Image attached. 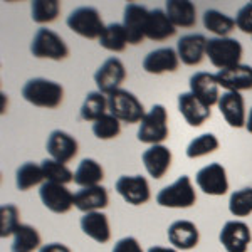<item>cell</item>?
<instances>
[{"label":"cell","instance_id":"6da1fadb","mask_svg":"<svg viewBox=\"0 0 252 252\" xmlns=\"http://www.w3.org/2000/svg\"><path fill=\"white\" fill-rule=\"evenodd\" d=\"M22 97L32 106L56 109L64 99V89L59 83L46 78L29 79L22 88Z\"/></svg>","mask_w":252,"mask_h":252},{"label":"cell","instance_id":"7a4b0ae2","mask_svg":"<svg viewBox=\"0 0 252 252\" xmlns=\"http://www.w3.org/2000/svg\"><path fill=\"white\" fill-rule=\"evenodd\" d=\"M168 111L163 104H153L138 126L136 138L145 145H161L168 138Z\"/></svg>","mask_w":252,"mask_h":252},{"label":"cell","instance_id":"3957f363","mask_svg":"<svg viewBox=\"0 0 252 252\" xmlns=\"http://www.w3.org/2000/svg\"><path fill=\"white\" fill-rule=\"evenodd\" d=\"M108 109L121 123L128 125L141 123L146 115L143 103L131 91H126L123 88L108 96Z\"/></svg>","mask_w":252,"mask_h":252},{"label":"cell","instance_id":"277c9868","mask_svg":"<svg viewBox=\"0 0 252 252\" xmlns=\"http://www.w3.org/2000/svg\"><path fill=\"white\" fill-rule=\"evenodd\" d=\"M244 49L234 37H212L207 42V58L219 71L241 64Z\"/></svg>","mask_w":252,"mask_h":252},{"label":"cell","instance_id":"5b68a950","mask_svg":"<svg viewBox=\"0 0 252 252\" xmlns=\"http://www.w3.org/2000/svg\"><path fill=\"white\" fill-rule=\"evenodd\" d=\"M157 204L166 209H190L197 204V193L189 175H182L172 185L161 189L157 195Z\"/></svg>","mask_w":252,"mask_h":252},{"label":"cell","instance_id":"8992f818","mask_svg":"<svg viewBox=\"0 0 252 252\" xmlns=\"http://www.w3.org/2000/svg\"><path fill=\"white\" fill-rule=\"evenodd\" d=\"M66 24L74 34H78L84 39H91V40L93 39L99 40L104 29H106L99 10L94 9V7H88V5L78 7V9L72 10L71 14H69Z\"/></svg>","mask_w":252,"mask_h":252},{"label":"cell","instance_id":"52a82bcc","mask_svg":"<svg viewBox=\"0 0 252 252\" xmlns=\"http://www.w3.org/2000/svg\"><path fill=\"white\" fill-rule=\"evenodd\" d=\"M31 52L37 59L64 61L69 56V47L58 32L40 27L31 42Z\"/></svg>","mask_w":252,"mask_h":252},{"label":"cell","instance_id":"ba28073f","mask_svg":"<svg viewBox=\"0 0 252 252\" xmlns=\"http://www.w3.org/2000/svg\"><path fill=\"white\" fill-rule=\"evenodd\" d=\"M115 190L129 205H145L152 198L150 184L141 175H121L115 184Z\"/></svg>","mask_w":252,"mask_h":252},{"label":"cell","instance_id":"9c48e42d","mask_svg":"<svg viewBox=\"0 0 252 252\" xmlns=\"http://www.w3.org/2000/svg\"><path fill=\"white\" fill-rule=\"evenodd\" d=\"M195 184L198 189L207 195L212 197H222L229 192V178H227V170L220 163L214 161L204 168H200L195 175Z\"/></svg>","mask_w":252,"mask_h":252},{"label":"cell","instance_id":"30bf717a","mask_svg":"<svg viewBox=\"0 0 252 252\" xmlns=\"http://www.w3.org/2000/svg\"><path fill=\"white\" fill-rule=\"evenodd\" d=\"M126 79V67L123 61L118 58H109L97 67L94 72V83L97 91L109 96L111 93L121 89V84Z\"/></svg>","mask_w":252,"mask_h":252},{"label":"cell","instance_id":"8fae6325","mask_svg":"<svg viewBox=\"0 0 252 252\" xmlns=\"http://www.w3.org/2000/svg\"><path fill=\"white\" fill-rule=\"evenodd\" d=\"M39 197L42 205L52 214H67L74 207V193L66 185L44 182L40 185Z\"/></svg>","mask_w":252,"mask_h":252},{"label":"cell","instance_id":"7c38bea8","mask_svg":"<svg viewBox=\"0 0 252 252\" xmlns=\"http://www.w3.org/2000/svg\"><path fill=\"white\" fill-rule=\"evenodd\" d=\"M219 241L227 252H247L252 241L251 227L242 220H229L223 223Z\"/></svg>","mask_w":252,"mask_h":252},{"label":"cell","instance_id":"4fadbf2b","mask_svg":"<svg viewBox=\"0 0 252 252\" xmlns=\"http://www.w3.org/2000/svg\"><path fill=\"white\" fill-rule=\"evenodd\" d=\"M46 150L52 160L66 165L71 160H74V157L78 155L79 143H78V140L72 135H69L67 131L54 129L47 138Z\"/></svg>","mask_w":252,"mask_h":252},{"label":"cell","instance_id":"5bb4252c","mask_svg":"<svg viewBox=\"0 0 252 252\" xmlns=\"http://www.w3.org/2000/svg\"><path fill=\"white\" fill-rule=\"evenodd\" d=\"M189 84H190V93L198 101H202L205 106L212 108L215 104H219V99H220L222 94H220V86H219L217 79H215V74L198 71L190 76Z\"/></svg>","mask_w":252,"mask_h":252},{"label":"cell","instance_id":"9a60e30c","mask_svg":"<svg viewBox=\"0 0 252 252\" xmlns=\"http://www.w3.org/2000/svg\"><path fill=\"white\" fill-rule=\"evenodd\" d=\"M217 108L230 128H246V101H244V96L241 93L225 91L219 99Z\"/></svg>","mask_w":252,"mask_h":252},{"label":"cell","instance_id":"2e32d148","mask_svg":"<svg viewBox=\"0 0 252 252\" xmlns=\"http://www.w3.org/2000/svg\"><path fill=\"white\" fill-rule=\"evenodd\" d=\"M150 10L138 3H128L125 7L123 26L128 34V40L131 46H138L146 37V20Z\"/></svg>","mask_w":252,"mask_h":252},{"label":"cell","instance_id":"e0dca14e","mask_svg":"<svg viewBox=\"0 0 252 252\" xmlns=\"http://www.w3.org/2000/svg\"><path fill=\"white\" fill-rule=\"evenodd\" d=\"M207 42L209 39L204 34L182 35L177 42L178 58L185 66H198L207 56Z\"/></svg>","mask_w":252,"mask_h":252},{"label":"cell","instance_id":"ac0fdd59","mask_svg":"<svg viewBox=\"0 0 252 252\" xmlns=\"http://www.w3.org/2000/svg\"><path fill=\"white\" fill-rule=\"evenodd\" d=\"M180 66L177 49L160 47L148 52L143 59V69L148 74H165V72H175Z\"/></svg>","mask_w":252,"mask_h":252},{"label":"cell","instance_id":"d6986e66","mask_svg":"<svg viewBox=\"0 0 252 252\" xmlns=\"http://www.w3.org/2000/svg\"><path fill=\"white\" fill-rule=\"evenodd\" d=\"M219 86L225 91L241 93L252 89V67L247 64H239L235 67L222 69L215 74Z\"/></svg>","mask_w":252,"mask_h":252},{"label":"cell","instance_id":"ffe728a7","mask_svg":"<svg viewBox=\"0 0 252 252\" xmlns=\"http://www.w3.org/2000/svg\"><path fill=\"white\" fill-rule=\"evenodd\" d=\"M166 235L177 251H192L200 241L198 227L190 220H175L166 230Z\"/></svg>","mask_w":252,"mask_h":252},{"label":"cell","instance_id":"44dd1931","mask_svg":"<svg viewBox=\"0 0 252 252\" xmlns=\"http://www.w3.org/2000/svg\"><path fill=\"white\" fill-rule=\"evenodd\" d=\"M178 104V111L184 116V120L187 121V125L192 126V128H198L205 123L207 120H210L212 111L209 106H205L202 101H198L192 93H180L177 99Z\"/></svg>","mask_w":252,"mask_h":252},{"label":"cell","instance_id":"7402d4cb","mask_svg":"<svg viewBox=\"0 0 252 252\" xmlns=\"http://www.w3.org/2000/svg\"><path fill=\"white\" fill-rule=\"evenodd\" d=\"M141 160H143L146 173L152 178H155V180H160V178H163L165 175L168 173L173 155L168 146L153 145V146H150L148 150H145Z\"/></svg>","mask_w":252,"mask_h":252},{"label":"cell","instance_id":"603a6c76","mask_svg":"<svg viewBox=\"0 0 252 252\" xmlns=\"http://www.w3.org/2000/svg\"><path fill=\"white\" fill-rule=\"evenodd\" d=\"M108 205H109V195L108 190L103 185L81 189L74 193V207L83 214L101 212Z\"/></svg>","mask_w":252,"mask_h":252},{"label":"cell","instance_id":"cb8c5ba5","mask_svg":"<svg viewBox=\"0 0 252 252\" xmlns=\"http://www.w3.org/2000/svg\"><path fill=\"white\" fill-rule=\"evenodd\" d=\"M81 230L97 244H106L111 239L109 219L103 212H89L81 217Z\"/></svg>","mask_w":252,"mask_h":252},{"label":"cell","instance_id":"d4e9b609","mask_svg":"<svg viewBox=\"0 0 252 252\" xmlns=\"http://www.w3.org/2000/svg\"><path fill=\"white\" fill-rule=\"evenodd\" d=\"M177 34V27L168 19L163 9H153L150 10L148 20H146V39L161 42Z\"/></svg>","mask_w":252,"mask_h":252},{"label":"cell","instance_id":"484cf974","mask_svg":"<svg viewBox=\"0 0 252 252\" xmlns=\"http://www.w3.org/2000/svg\"><path fill=\"white\" fill-rule=\"evenodd\" d=\"M165 12L175 27L190 29L197 24V7L190 0H168Z\"/></svg>","mask_w":252,"mask_h":252},{"label":"cell","instance_id":"4316f807","mask_svg":"<svg viewBox=\"0 0 252 252\" xmlns=\"http://www.w3.org/2000/svg\"><path fill=\"white\" fill-rule=\"evenodd\" d=\"M103 178H104V170L101 163H97L94 158H84V160H81L78 170L74 172V184L81 187V189L101 185Z\"/></svg>","mask_w":252,"mask_h":252},{"label":"cell","instance_id":"83f0119b","mask_svg":"<svg viewBox=\"0 0 252 252\" xmlns=\"http://www.w3.org/2000/svg\"><path fill=\"white\" fill-rule=\"evenodd\" d=\"M14 241H12L10 251L12 252H34L40 249V234L37 232L35 227L29 225V223H20L19 229L15 230V234L12 235Z\"/></svg>","mask_w":252,"mask_h":252},{"label":"cell","instance_id":"f1b7e54d","mask_svg":"<svg viewBox=\"0 0 252 252\" xmlns=\"http://www.w3.org/2000/svg\"><path fill=\"white\" fill-rule=\"evenodd\" d=\"M109 113L108 109V96L103 94L99 91H91L88 93L86 97L83 101V106L79 109L81 120L94 123L96 120H99L101 116H104Z\"/></svg>","mask_w":252,"mask_h":252},{"label":"cell","instance_id":"f546056e","mask_svg":"<svg viewBox=\"0 0 252 252\" xmlns=\"http://www.w3.org/2000/svg\"><path fill=\"white\" fill-rule=\"evenodd\" d=\"M204 27L215 34V37H229L235 29V19L217 9H209L204 12Z\"/></svg>","mask_w":252,"mask_h":252},{"label":"cell","instance_id":"4dcf8cb0","mask_svg":"<svg viewBox=\"0 0 252 252\" xmlns=\"http://www.w3.org/2000/svg\"><path fill=\"white\" fill-rule=\"evenodd\" d=\"M44 182H46V177H44L42 166L34 161H26L15 172V185L20 192H27L32 187L42 185Z\"/></svg>","mask_w":252,"mask_h":252},{"label":"cell","instance_id":"1f68e13d","mask_svg":"<svg viewBox=\"0 0 252 252\" xmlns=\"http://www.w3.org/2000/svg\"><path fill=\"white\" fill-rule=\"evenodd\" d=\"M128 44V34H126L125 26L120 22L108 24L103 35L99 37V46L109 52H123Z\"/></svg>","mask_w":252,"mask_h":252},{"label":"cell","instance_id":"d6a6232c","mask_svg":"<svg viewBox=\"0 0 252 252\" xmlns=\"http://www.w3.org/2000/svg\"><path fill=\"white\" fill-rule=\"evenodd\" d=\"M219 146H220V141H219V138L214 133H204V135L195 136L190 141L185 150V155L190 160H197V158L215 153L219 150Z\"/></svg>","mask_w":252,"mask_h":252},{"label":"cell","instance_id":"836d02e7","mask_svg":"<svg viewBox=\"0 0 252 252\" xmlns=\"http://www.w3.org/2000/svg\"><path fill=\"white\" fill-rule=\"evenodd\" d=\"M61 2L58 0H35L31 5V17L35 24H51L59 17Z\"/></svg>","mask_w":252,"mask_h":252},{"label":"cell","instance_id":"e575fe53","mask_svg":"<svg viewBox=\"0 0 252 252\" xmlns=\"http://www.w3.org/2000/svg\"><path fill=\"white\" fill-rule=\"evenodd\" d=\"M40 166H42L46 182H54V184L61 185H67L71 182H74V173L67 168V165L59 163V161L52 160V158H46L40 163Z\"/></svg>","mask_w":252,"mask_h":252},{"label":"cell","instance_id":"d590c367","mask_svg":"<svg viewBox=\"0 0 252 252\" xmlns=\"http://www.w3.org/2000/svg\"><path fill=\"white\" fill-rule=\"evenodd\" d=\"M229 212L234 217H249L252 214V187L235 190L229 198Z\"/></svg>","mask_w":252,"mask_h":252},{"label":"cell","instance_id":"8d00e7d4","mask_svg":"<svg viewBox=\"0 0 252 252\" xmlns=\"http://www.w3.org/2000/svg\"><path fill=\"white\" fill-rule=\"evenodd\" d=\"M20 225V210L17 205L5 204L0 207V237L7 239L15 234Z\"/></svg>","mask_w":252,"mask_h":252},{"label":"cell","instance_id":"74e56055","mask_svg":"<svg viewBox=\"0 0 252 252\" xmlns=\"http://www.w3.org/2000/svg\"><path fill=\"white\" fill-rule=\"evenodd\" d=\"M121 133V121L111 115L106 113L104 116H101L99 120H96L93 123V135L97 140H113Z\"/></svg>","mask_w":252,"mask_h":252},{"label":"cell","instance_id":"f35d334b","mask_svg":"<svg viewBox=\"0 0 252 252\" xmlns=\"http://www.w3.org/2000/svg\"><path fill=\"white\" fill-rule=\"evenodd\" d=\"M235 27L244 34H252V2L239 9L235 15Z\"/></svg>","mask_w":252,"mask_h":252},{"label":"cell","instance_id":"ab89813d","mask_svg":"<svg viewBox=\"0 0 252 252\" xmlns=\"http://www.w3.org/2000/svg\"><path fill=\"white\" fill-rule=\"evenodd\" d=\"M111 252H145V251L141 249V244L138 242L135 237L128 235V237L120 239V241L115 244Z\"/></svg>","mask_w":252,"mask_h":252},{"label":"cell","instance_id":"60d3db41","mask_svg":"<svg viewBox=\"0 0 252 252\" xmlns=\"http://www.w3.org/2000/svg\"><path fill=\"white\" fill-rule=\"evenodd\" d=\"M39 252H71V249H69L66 244L51 242V244H44V246L39 249Z\"/></svg>","mask_w":252,"mask_h":252},{"label":"cell","instance_id":"b9f144b4","mask_svg":"<svg viewBox=\"0 0 252 252\" xmlns=\"http://www.w3.org/2000/svg\"><path fill=\"white\" fill-rule=\"evenodd\" d=\"M146 252H178L175 247H163V246H153Z\"/></svg>","mask_w":252,"mask_h":252},{"label":"cell","instance_id":"7bdbcfd3","mask_svg":"<svg viewBox=\"0 0 252 252\" xmlns=\"http://www.w3.org/2000/svg\"><path fill=\"white\" fill-rule=\"evenodd\" d=\"M246 129L249 133H252V108L249 109V115H247V123H246Z\"/></svg>","mask_w":252,"mask_h":252}]
</instances>
